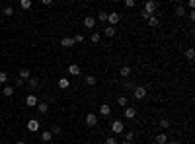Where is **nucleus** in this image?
<instances>
[{
	"instance_id": "20e7f679",
	"label": "nucleus",
	"mask_w": 195,
	"mask_h": 144,
	"mask_svg": "<svg viewBox=\"0 0 195 144\" xmlns=\"http://www.w3.org/2000/svg\"><path fill=\"white\" fill-rule=\"evenodd\" d=\"M111 131L115 132V135H121V132L125 131V125H123L121 121H113V123H111Z\"/></svg>"
},
{
	"instance_id": "f03ea898",
	"label": "nucleus",
	"mask_w": 195,
	"mask_h": 144,
	"mask_svg": "<svg viewBox=\"0 0 195 144\" xmlns=\"http://www.w3.org/2000/svg\"><path fill=\"white\" fill-rule=\"evenodd\" d=\"M156 8H158V4L154 2V0H148V2H144V10H143V12L154 16V10H156Z\"/></svg>"
},
{
	"instance_id": "4468645a",
	"label": "nucleus",
	"mask_w": 195,
	"mask_h": 144,
	"mask_svg": "<svg viewBox=\"0 0 195 144\" xmlns=\"http://www.w3.org/2000/svg\"><path fill=\"white\" fill-rule=\"evenodd\" d=\"M29 78H31V72L28 70V68H22V70H20V80L25 82V80H29Z\"/></svg>"
},
{
	"instance_id": "c9c22d12",
	"label": "nucleus",
	"mask_w": 195,
	"mask_h": 144,
	"mask_svg": "<svg viewBox=\"0 0 195 144\" xmlns=\"http://www.w3.org/2000/svg\"><path fill=\"white\" fill-rule=\"evenodd\" d=\"M133 138H135V132L133 131H129L127 135H125V140H129V142H133Z\"/></svg>"
},
{
	"instance_id": "6ab92c4d",
	"label": "nucleus",
	"mask_w": 195,
	"mask_h": 144,
	"mask_svg": "<svg viewBox=\"0 0 195 144\" xmlns=\"http://www.w3.org/2000/svg\"><path fill=\"white\" fill-rule=\"evenodd\" d=\"M28 84H29V88H31V90H37V88H39V80H37V78H29V80H28Z\"/></svg>"
},
{
	"instance_id": "f704fd0d",
	"label": "nucleus",
	"mask_w": 195,
	"mask_h": 144,
	"mask_svg": "<svg viewBox=\"0 0 195 144\" xmlns=\"http://www.w3.org/2000/svg\"><path fill=\"white\" fill-rule=\"evenodd\" d=\"M49 132H51V135H59V132H61V127H59V125H53V129H51Z\"/></svg>"
},
{
	"instance_id": "f257e3e1",
	"label": "nucleus",
	"mask_w": 195,
	"mask_h": 144,
	"mask_svg": "<svg viewBox=\"0 0 195 144\" xmlns=\"http://www.w3.org/2000/svg\"><path fill=\"white\" fill-rule=\"evenodd\" d=\"M107 22L111 24V28H115V25L121 22V14H117V12H109V14H107Z\"/></svg>"
},
{
	"instance_id": "ea45409f",
	"label": "nucleus",
	"mask_w": 195,
	"mask_h": 144,
	"mask_svg": "<svg viewBox=\"0 0 195 144\" xmlns=\"http://www.w3.org/2000/svg\"><path fill=\"white\" fill-rule=\"evenodd\" d=\"M168 144H180V142H168Z\"/></svg>"
},
{
	"instance_id": "ddd939ff",
	"label": "nucleus",
	"mask_w": 195,
	"mask_h": 144,
	"mask_svg": "<svg viewBox=\"0 0 195 144\" xmlns=\"http://www.w3.org/2000/svg\"><path fill=\"white\" fill-rule=\"evenodd\" d=\"M68 72H70L72 74V76H80V66H78V65H70V66H68Z\"/></svg>"
},
{
	"instance_id": "6e6552de",
	"label": "nucleus",
	"mask_w": 195,
	"mask_h": 144,
	"mask_svg": "<svg viewBox=\"0 0 195 144\" xmlns=\"http://www.w3.org/2000/svg\"><path fill=\"white\" fill-rule=\"evenodd\" d=\"M94 25H96V18H94V16H86V18H84V28L92 29Z\"/></svg>"
},
{
	"instance_id": "412c9836",
	"label": "nucleus",
	"mask_w": 195,
	"mask_h": 144,
	"mask_svg": "<svg viewBox=\"0 0 195 144\" xmlns=\"http://www.w3.org/2000/svg\"><path fill=\"white\" fill-rule=\"evenodd\" d=\"M51 138H53L51 132H49V131H43V135H41V140H43V142L47 144V142H51Z\"/></svg>"
},
{
	"instance_id": "2eb2a0df",
	"label": "nucleus",
	"mask_w": 195,
	"mask_h": 144,
	"mask_svg": "<svg viewBox=\"0 0 195 144\" xmlns=\"http://www.w3.org/2000/svg\"><path fill=\"white\" fill-rule=\"evenodd\" d=\"M146 22H148V25H150V28H158V25H160V20H158L156 16H150V18L146 20Z\"/></svg>"
},
{
	"instance_id": "c756f323",
	"label": "nucleus",
	"mask_w": 195,
	"mask_h": 144,
	"mask_svg": "<svg viewBox=\"0 0 195 144\" xmlns=\"http://www.w3.org/2000/svg\"><path fill=\"white\" fill-rule=\"evenodd\" d=\"M160 127H162L164 131H166V129H170V121H168V119H162V121H160Z\"/></svg>"
},
{
	"instance_id": "f8f14e48",
	"label": "nucleus",
	"mask_w": 195,
	"mask_h": 144,
	"mask_svg": "<svg viewBox=\"0 0 195 144\" xmlns=\"http://www.w3.org/2000/svg\"><path fill=\"white\" fill-rule=\"evenodd\" d=\"M154 140H156V144H168V135H166V132H160Z\"/></svg>"
},
{
	"instance_id": "7ed1b4c3",
	"label": "nucleus",
	"mask_w": 195,
	"mask_h": 144,
	"mask_svg": "<svg viewBox=\"0 0 195 144\" xmlns=\"http://www.w3.org/2000/svg\"><path fill=\"white\" fill-rule=\"evenodd\" d=\"M133 95H135L137 99H144V98H146V88H144V86H137L135 92H133Z\"/></svg>"
},
{
	"instance_id": "9d476101",
	"label": "nucleus",
	"mask_w": 195,
	"mask_h": 144,
	"mask_svg": "<svg viewBox=\"0 0 195 144\" xmlns=\"http://www.w3.org/2000/svg\"><path fill=\"white\" fill-rule=\"evenodd\" d=\"M74 45V41H72V37H62L61 39V47H65V49H68V47Z\"/></svg>"
},
{
	"instance_id": "aec40b11",
	"label": "nucleus",
	"mask_w": 195,
	"mask_h": 144,
	"mask_svg": "<svg viewBox=\"0 0 195 144\" xmlns=\"http://www.w3.org/2000/svg\"><path fill=\"white\" fill-rule=\"evenodd\" d=\"M119 74L123 78H127V76H131V66H121V70H119Z\"/></svg>"
},
{
	"instance_id": "4c0bfd02",
	"label": "nucleus",
	"mask_w": 195,
	"mask_h": 144,
	"mask_svg": "<svg viewBox=\"0 0 195 144\" xmlns=\"http://www.w3.org/2000/svg\"><path fill=\"white\" fill-rule=\"evenodd\" d=\"M16 144H25V140H18V142H16Z\"/></svg>"
},
{
	"instance_id": "2f4dec72",
	"label": "nucleus",
	"mask_w": 195,
	"mask_h": 144,
	"mask_svg": "<svg viewBox=\"0 0 195 144\" xmlns=\"http://www.w3.org/2000/svg\"><path fill=\"white\" fill-rule=\"evenodd\" d=\"M105 144H119V142H117L115 136H107V138H105Z\"/></svg>"
},
{
	"instance_id": "72a5a7b5",
	"label": "nucleus",
	"mask_w": 195,
	"mask_h": 144,
	"mask_svg": "<svg viewBox=\"0 0 195 144\" xmlns=\"http://www.w3.org/2000/svg\"><path fill=\"white\" fill-rule=\"evenodd\" d=\"M186 57L189 58V61H193V57H195V51H193V49H187V51H186Z\"/></svg>"
},
{
	"instance_id": "f3484780",
	"label": "nucleus",
	"mask_w": 195,
	"mask_h": 144,
	"mask_svg": "<svg viewBox=\"0 0 195 144\" xmlns=\"http://www.w3.org/2000/svg\"><path fill=\"white\" fill-rule=\"evenodd\" d=\"M70 86V82H68V78H59V88L61 90H66Z\"/></svg>"
},
{
	"instance_id": "b1692460",
	"label": "nucleus",
	"mask_w": 195,
	"mask_h": 144,
	"mask_svg": "<svg viewBox=\"0 0 195 144\" xmlns=\"http://www.w3.org/2000/svg\"><path fill=\"white\" fill-rule=\"evenodd\" d=\"M37 111H39V113H47V111H49V105H47L45 101H43V103H37Z\"/></svg>"
},
{
	"instance_id": "1a4fd4ad",
	"label": "nucleus",
	"mask_w": 195,
	"mask_h": 144,
	"mask_svg": "<svg viewBox=\"0 0 195 144\" xmlns=\"http://www.w3.org/2000/svg\"><path fill=\"white\" fill-rule=\"evenodd\" d=\"M125 117H127V119H135V117H137V109L127 105V107H125Z\"/></svg>"
},
{
	"instance_id": "423d86ee",
	"label": "nucleus",
	"mask_w": 195,
	"mask_h": 144,
	"mask_svg": "<svg viewBox=\"0 0 195 144\" xmlns=\"http://www.w3.org/2000/svg\"><path fill=\"white\" fill-rule=\"evenodd\" d=\"M86 125L88 127H96L98 125V115L96 113H88L86 115Z\"/></svg>"
},
{
	"instance_id": "0eeeda50",
	"label": "nucleus",
	"mask_w": 195,
	"mask_h": 144,
	"mask_svg": "<svg viewBox=\"0 0 195 144\" xmlns=\"http://www.w3.org/2000/svg\"><path fill=\"white\" fill-rule=\"evenodd\" d=\"M28 131L37 132V131H39V121H37V119H29V121H28Z\"/></svg>"
},
{
	"instance_id": "473e14b6",
	"label": "nucleus",
	"mask_w": 195,
	"mask_h": 144,
	"mask_svg": "<svg viewBox=\"0 0 195 144\" xmlns=\"http://www.w3.org/2000/svg\"><path fill=\"white\" fill-rule=\"evenodd\" d=\"M176 16H186V10H183V6H176Z\"/></svg>"
},
{
	"instance_id": "a211bd4d",
	"label": "nucleus",
	"mask_w": 195,
	"mask_h": 144,
	"mask_svg": "<svg viewBox=\"0 0 195 144\" xmlns=\"http://www.w3.org/2000/svg\"><path fill=\"white\" fill-rule=\"evenodd\" d=\"M84 82H86V86H96L98 78L96 76H86V78H84Z\"/></svg>"
},
{
	"instance_id": "9b49d317",
	"label": "nucleus",
	"mask_w": 195,
	"mask_h": 144,
	"mask_svg": "<svg viewBox=\"0 0 195 144\" xmlns=\"http://www.w3.org/2000/svg\"><path fill=\"white\" fill-rule=\"evenodd\" d=\"M109 113H111V107H109L107 103H102L99 105V115H103V117H107Z\"/></svg>"
},
{
	"instance_id": "dca6fc26",
	"label": "nucleus",
	"mask_w": 195,
	"mask_h": 144,
	"mask_svg": "<svg viewBox=\"0 0 195 144\" xmlns=\"http://www.w3.org/2000/svg\"><path fill=\"white\" fill-rule=\"evenodd\" d=\"M2 95L12 98V95H14V88H12V86H4V88H2Z\"/></svg>"
},
{
	"instance_id": "a19ab883",
	"label": "nucleus",
	"mask_w": 195,
	"mask_h": 144,
	"mask_svg": "<svg viewBox=\"0 0 195 144\" xmlns=\"http://www.w3.org/2000/svg\"><path fill=\"white\" fill-rule=\"evenodd\" d=\"M137 144H141V142H137Z\"/></svg>"
},
{
	"instance_id": "cd10ccee",
	"label": "nucleus",
	"mask_w": 195,
	"mask_h": 144,
	"mask_svg": "<svg viewBox=\"0 0 195 144\" xmlns=\"http://www.w3.org/2000/svg\"><path fill=\"white\" fill-rule=\"evenodd\" d=\"M20 6H22L24 10H28V8H31V0H22V2H20Z\"/></svg>"
},
{
	"instance_id": "39448f33",
	"label": "nucleus",
	"mask_w": 195,
	"mask_h": 144,
	"mask_svg": "<svg viewBox=\"0 0 195 144\" xmlns=\"http://www.w3.org/2000/svg\"><path fill=\"white\" fill-rule=\"evenodd\" d=\"M37 95H33V94H29L28 98H25V105H28V107H37Z\"/></svg>"
},
{
	"instance_id": "bb28decb",
	"label": "nucleus",
	"mask_w": 195,
	"mask_h": 144,
	"mask_svg": "<svg viewBox=\"0 0 195 144\" xmlns=\"http://www.w3.org/2000/svg\"><path fill=\"white\" fill-rule=\"evenodd\" d=\"M2 12H4V16H14V8L12 6H4Z\"/></svg>"
},
{
	"instance_id": "a878e982",
	"label": "nucleus",
	"mask_w": 195,
	"mask_h": 144,
	"mask_svg": "<svg viewBox=\"0 0 195 144\" xmlns=\"http://www.w3.org/2000/svg\"><path fill=\"white\" fill-rule=\"evenodd\" d=\"M103 33L107 35V37H113V35H115V28H111V25H107V28L103 29Z\"/></svg>"
},
{
	"instance_id": "4be33fe9",
	"label": "nucleus",
	"mask_w": 195,
	"mask_h": 144,
	"mask_svg": "<svg viewBox=\"0 0 195 144\" xmlns=\"http://www.w3.org/2000/svg\"><path fill=\"white\" fill-rule=\"evenodd\" d=\"M96 22L105 24V22H107V12H99V14H98V18H96Z\"/></svg>"
},
{
	"instance_id": "5701e85b",
	"label": "nucleus",
	"mask_w": 195,
	"mask_h": 144,
	"mask_svg": "<svg viewBox=\"0 0 195 144\" xmlns=\"http://www.w3.org/2000/svg\"><path fill=\"white\" fill-rule=\"evenodd\" d=\"M99 39H102V33H98V31H94V33L90 35V41H92V43H99Z\"/></svg>"
},
{
	"instance_id": "393cba45",
	"label": "nucleus",
	"mask_w": 195,
	"mask_h": 144,
	"mask_svg": "<svg viewBox=\"0 0 195 144\" xmlns=\"http://www.w3.org/2000/svg\"><path fill=\"white\" fill-rule=\"evenodd\" d=\"M117 103L121 105V107H127V103H129V99H127V98H125V95H119V98H117Z\"/></svg>"
},
{
	"instance_id": "58836bf2",
	"label": "nucleus",
	"mask_w": 195,
	"mask_h": 144,
	"mask_svg": "<svg viewBox=\"0 0 195 144\" xmlns=\"http://www.w3.org/2000/svg\"><path fill=\"white\" fill-rule=\"evenodd\" d=\"M123 144H133V142H129V140H123Z\"/></svg>"
},
{
	"instance_id": "c85d7f7f",
	"label": "nucleus",
	"mask_w": 195,
	"mask_h": 144,
	"mask_svg": "<svg viewBox=\"0 0 195 144\" xmlns=\"http://www.w3.org/2000/svg\"><path fill=\"white\" fill-rule=\"evenodd\" d=\"M6 82H8V74L0 70V84H6Z\"/></svg>"
},
{
	"instance_id": "7c9ffc66",
	"label": "nucleus",
	"mask_w": 195,
	"mask_h": 144,
	"mask_svg": "<svg viewBox=\"0 0 195 144\" xmlns=\"http://www.w3.org/2000/svg\"><path fill=\"white\" fill-rule=\"evenodd\" d=\"M72 41H74V43H82V41H84V35H82V33H78V35L72 37Z\"/></svg>"
},
{
	"instance_id": "e433bc0d",
	"label": "nucleus",
	"mask_w": 195,
	"mask_h": 144,
	"mask_svg": "<svg viewBox=\"0 0 195 144\" xmlns=\"http://www.w3.org/2000/svg\"><path fill=\"white\" fill-rule=\"evenodd\" d=\"M125 6H127V8H133V6H135V0H125Z\"/></svg>"
}]
</instances>
